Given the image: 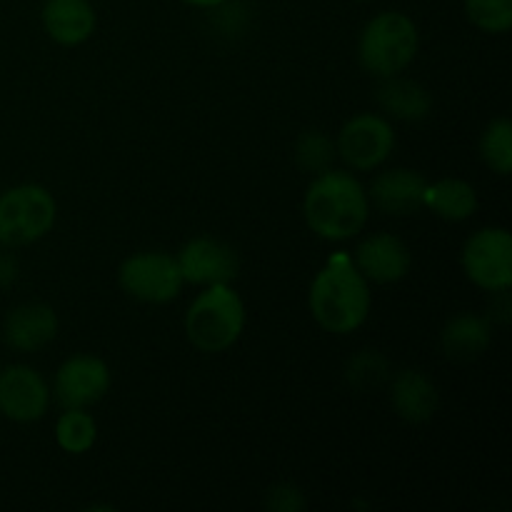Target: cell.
Masks as SVG:
<instances>
[{"label": "cell", "mask_w": 512, "mask_h": 512, "mask_svg": "<svg viewBox=\"0 0 512 512\" xmlns=\"http://www.w3.org/2000/svg\"><path fill=\"white\" fill-rule=\"evenodd\" d=\"M303 218L310 233L328 243L358 238L370 218L368 190L350 170L328 168L310 180L303 195Z\"/></svg>", "instance_id": "cell-1"}, {"label": "cell", "mask_w": 512, "mask_h": 512, "mask_svg": "<svg viewBox=\"0 0 512 512\" xmlns=\"http://www.w3.org/2000/svg\"><path fill=\"white\" fill-rule=\"evenodd\" d=\"M370 308H373L370 283L348 255L330 258L315 273L308 290V310L325 333H355L368 323Z\"/></svg>", "instance_id": "cell-2"}, {"label": "cell", "mask_w": 512, "mask_h": 512, "mask_svg": "<svg viewBox=\"0 0 512 512\" xmlns=\"http://www.w3.org/2000/svg\"><path fill=\"white\" fill-rule=\"evenodd\" d=\"M183 328L188 343L200 353H225L245 330L243 298L233 285H208L185 310Z\"/></svg>", "instance_id": "cell-3"}, {"label": "cell", "mask_w": 512, "mask_h": 512, "mask_svg": "<svg viewBox=\"0 0 512 512\" xmlns=\"http://www.w3.org/2000/svg\"><path fill=\"white\" fill-rule=\"evenodd\" d=\"M420 50V30L410 15L383 10L363 25L358 35V63L373 78L403 75Z\"/></svg>", "instance_id": "cell-4"}, {"label": "cell", "mask_w": 512, "mask_h": 512, "mask_svg": "<svg viewBox=\"0 0 512 512\" xmlns=\"http://www.w3.org/2000/svg\"><path fill=\"white\" fill-rule=\"evenodd\" d=\"M58 203L45 185L23 183L0 193V245L25 248L53 233Z\"/></svg>", "instance_id": "cell-5"}, {"label": "cell", "mask_w": 512, "mask_h": 512, "mask_svg": "<svg viewBox=\"0 0 512 512\" xmlns=\"http://www.w3.org/2000/svg\"><path fill=\"white\" fill-rule=\"evenodd\" d=\"M118 285L135 303L168 305L183 293L185 280L175 255L165 250H143L120 263Z\"/></svg>", "instance_id": "cell-6"}, {"label": "cell", "mask_w": 512, "mask_h": 512, "mask_svg": "<svg viewBox=\"0 0 512 512\" xmlns=\"http://www.w3.org/2000/svg\"><path fill=\"white\" fill-rule=\"evenodd\" d=\"M463 273L485 293H505L512 288V235L503 225L478 228L460 250Z\"/></svg>", "instance_id": "cell-7"}, {"label": "cell", "mask_w": 512, "mask_h": 512, "mask_svg": "<svg viewBox=\"0 0 512 512\" xmlns=\"http://www.w3.org/2000/svg\"><path fill=\"white\" fill-rule=\"evenodd\" d=\"M398 145L393 120L380 113H358L348 118L335 140V153L355 173L383 168Z\"/></svg>", "instance_id": "cell-8"}, {"label": "cell", "mask_w": 512, "mask_h": 512, "mask_svg": "<svg viewBox=\"0 0 512 512\" xmlns=\"http://www.w3.org/2000/svg\"><path fill=\"white\" fill-rule=\"evenodd\" d=\"M113 373L98 355H70L55 370L53 390L60 408H93L108 395Z\"/></svg>", "instance_id": "cell-9"}, {"label": "cell", "mask_w": 512, "mask_h": 512, "mask_svg": "<svg viewBox=\"0 0 512 512\" xmlns=\"http://www.w3.org/2000/svg\"><path fill=\"white\" fill-rule=\"evenodd\" d=\"M185 285H233L240 273V255L225 240L198 235L188 240L175 255Z\"/></svg>", "instance_id": "cell-10"}, {"label": "cell", "mask_w": 512, "mask_h": 512, "mask_svg": "<svg viewBox=\"0 0 512 512\" xmlns=\"http://www.w3.org/2000/svg\"><path fill=\"white\" fill-rule=\"evenodd\" d=\"M50 385L35 368L13 363L0 368V415L28 425L45 418L50 408Z\"/></svg>", "instance_id": "cell-11"}, {"label": "cell", "mask_w": 512, "mask_h": 512, "mask_svg": "<svg viewBox=\"0 0 512 512\" xmlns=\"http://www.w3.org/2000/svg\"><path fill=\"white\" fill-rule=\"evenodd\" d=\"M350 260L370 285H395L408 278L413 268V253L408 243L385 230L365 235Z\"/></svg>", "instance_id": "cell-12"}, {"label": "cell", "mask_w": 512, "mask_h": 512, "mask_svg": "<svg viewBox=\"0 0 512 512\" xmlns=\"http://www.w3.org/2000/svg\"><path fill=\"white\" fill-rule=\"evenodd\" d=\"M370 208L390 218H408L425 210L428 178L413 168H385L368 185Z\"/></svg>", "instance_id": "cell-13"}, {"label": "cell", "mask_w": 512, "mask_h": 512, "mask_svg": "<svg viewBox=\"0 0 512 512\" xmlns=\"http://www.w3.org/2000/svg\"><path fill=\"white\" fill-rule=\"evenodd\" d=\"M58 313L48 303L15 305L3 320V340L18 353H38L58 338Z\"/></svg>", "instance_id": "cell-14"}, {"label": "cell", "mask_w": 512, "mask_h": 512, "mask_svg": "<svg viewBox=\"0 0 512 512\" xmlns=\"http://www.w3.org/2000/svg\"><path fill=\"white\" fill-rule=\"evenodd\" d=\"M40 23L53 43L78 48L95 35L98 13L90 0H43Z\"/></svg>", "instance_id": "cell-15"}, {"label": "cell", "mask_w": 512, "mask_h": 512, "mask_svg": "<svg viewBox=\"0 0 512 512\" xmlns=\"http://www.w3.org/2000/svg\"><path fill=\"white\" fill-rule=\"evenodd\" d=\"M390 405L400 420L423 425L438 413L440 393L433 380L420 370H400L390 380Z\"/></svg>", "instance_id": "cell-16"}, {"label": "cell", "mask_w": 512, "mask_h": 512, "mask_svg": "<svg viewBox=\"0 0 512 512\" xmlns=\"http://www.w3.org/2000/svg\"><path fill=\"white\" fill-rule=\"evenodd\" d=\"M380 110L388 120H400V123H420L433 110V95L418 80L403 78V75H393V78H383L378 85Z\"/></svg>", "instance_id": "cell-17"}, {"label": "cell", "mask_w": 512, "mask_h": 512, "mask_svg": "<svg viewBox=\"0 0 512 512\" xmlns=\"http://www.w3.org/2000/svg\"><path fill=\"white\" fill-rule=\"evenodd\" d=\"M490 343H493V325H490V318H483V315H455L440 333V348H443L445 358L455 360V363L478 360L480 355L488 353Z\"/></svg>", "instance_id": "cell-18"}, {"label": "cell", "mask_w": 512, "mask_h": 512, "mask_svg": "<svg viewBox=\"0 0 512 512\" xmlns=\"http://www.w3.org/2000/svg\"><path fill=\"white\" fill-rule=\"evenodd\" d=\"M478 208V190L463 178H440L428 183V190H425V210L448 223H465L478 213Z\"/></svg>", "instance_id": "cell-19"}, {"label": "cell", "mask_w": 512, "mask_h": 512, "mask_svg": "<svg viewBox=\"0 0 512 512\" xmlns=\"http://www.w3.org/2000/svg\"><path fill=\"white\" fill-rule=\"evenodd\" d=\"M98 440V423L85 408H65L55 423V443L68 455H85Z\"/></svg>", "instance_id": "cell-20"}, {"label": "cell", "mask_w": 512, "mask_h": 512, "mask_svg": "<svg viewBox=\"0 0 512 512\" xmlns=\"http://www.w3.org/2000/svg\"><path fill=\"white\" fill-rule=\"evenodd\" d=\"M480 160L490 173L508 178L512 173V123L510 118L500 115V118L490 120L485 125L483 135H480Z\"/></svg>", "instance_id": "cell-21"}, {"label": "cell", "mask_w": 512, "mask_h": 512, "mask_svg": "<svg viewBox=\"0 0 512 512\" xmlns=\"http://www.w3.org/2000/svg\"><path fill=\"white\" fill-rule=\"evenodd\" d=\"M293 158L295 165L300 170H305V173H325L328 168H333V160L338 158V153H335V140L330 135H325L323 130H305L295 140Z\"/></svg>", "instance_id": "cell-22"}, {"label": "cell", "mask_w": 512, "mask_h": 512, "mask_svg": "<svg viewBox=\"0 0 512 512\" xmlns=\"http://www.w3.org/2000/svg\"><path fill=\"white\" fill-rule=\"evenodd\" d=\"M465 18L488 35H505L512 28V0H463Z\"/></svg>", "instance_id": "cell-23"}, {"label": "cell", "mask_w": 512, "mask_h": 512, "mask_svg": "<svg viewBox=\"0 0 512 512\" xmlns=\"http://www.w3.org/2000/svg\"><path fill=\"white\" fill-rule=\"evenodd\" d=\"M385 378H388V363H385L383 355L375 353V350H360V353L350 360L348 380L355 388H378Z\"/></svg>", "instance_id": "cell-24"}, {"label": "cell", "mask_w": 512, "mask_h": 512, "mask_svg": "<svg viewBox=\"0 0 512 512\" xmlns=\"http://www.w3.org/2000/svg\"><path fill=\"white\" fill-rule=\"evenodd\" d=\"M265 508L275 512H300L305 510V495L298 485L278 483L265 495Z\"/></svg>", "instance_id": "cell-25"}, {"label": "cell", "mask_w": 512, "mask_h": 512, "mask_svg": "<svg viewBox=\"0 0 512 512\" xmlns=\"http://www.w3.org/2000/svg\"><path fill=\"white\" fill-rule=\"evenodd\" d=\"M185 5H190V8H203V10H210V8H220V5H225L228 0H183Z\"/></svg>", "instance_id": "cell-26"}, {"label": "cell", "mask_w": 512, "mask_h": 512, "mask_svg": "<svg viewBox=\"0 0 512 512\" xmlns=\"http://www.w3.org/2000/svg\"><path fill=\"white\" fill-rule=\"evenodd\" d=\"M355 3H370V0H355Z\"/></svg>", "instance_id": "cell-27"}]
</instances>
